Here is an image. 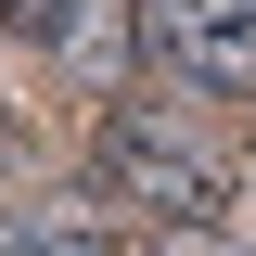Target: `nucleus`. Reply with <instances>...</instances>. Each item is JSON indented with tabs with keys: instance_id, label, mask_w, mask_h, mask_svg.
<instances>
[{
	"instance_id": "obj_6",
	"label": "nucleus",
	"mask_w": 256,
	"mask_h": 256,
	"mask_svg": "<svg viewBox=\"0 0 256 256\" xmlns=\"http://www.w3.org/2000/svg\"><path fill=\"white\" fill-rule=\"evenodd\" d=\"M154 256H230V244H218V230H166Z\"/></svg>"
},
{
	"instance_id": "obj_1",
	"label": "nucleus",
	"mask_w": 256,
	"mask_h": 256,
	"mask_svg": "<svg viewBox=\"0 0 256 256\" xmlns=\"http://www.w3.org/2000/svg\"><path fill=\"white\" fill-rule=\"evenodd\" d=\"M90 192H102V205H141L154 230H218L230 166L205 154L166 102H116V116L90 128Z\"/></svg>"
},
{
	"instance_id": "obj_5",
	"label": "nucleus",
	"mask_w": 256,
	"mask_h": 256,
	"mask_svg": "<svg viewBox=\"0 0 256 256\" xmlns=\"http://www.w3.org/2000/svg\"><path fill=\"white\" fill-rule=\"evenodd\" d=\"M52 13L64 0H0V26H26V38H52Z\"/></svg>"
},
{
	"instance_id": "obj_4",
	"label": "nucleus",
	"mask_w": 256,
	"mask_h": 256,
	"mask_svg": "<svg viewBox=\"0 0 256 256\" xmlns=\"http://www.w3.org/2000/svg\"><path fill=\"white\" fill-rule=\"evenodd\" d=\"M13 244H26V256H116V244H102L90 218H26V230H13Z\"/></svg>"
},
{
	"instance_id": "obj_3",
	"label": "nucleus",
	"mask_w": 256,
	"mask_h": 256,
	"mask_svg": "<svg viewBox=\"0 0 256 256\" xmlns=\"http://www.w3.org/2000/svg\"><path fill=\"white\" fill-rule=\"evenodd\" d=\"M52 52H64V77L116 90L128 64H141V13H128V0H64L52 13Z\"/></svg>"
},
{
	"instance_id": "obj_2",
	"label": "nucleus",
	"mask_w": 256,
	"mask_h": 256,
	"mask_svg": "<svg viewBox=\"0 0 256 256\" xmlns=\"http://www.w3.org/2000/svg\"><path fill=\"white\" fill-rule=\"evenodd\" d=\"M141 52L192 90H256V0H141Z\"/></svg>"
}]
</instances>
